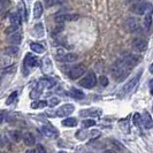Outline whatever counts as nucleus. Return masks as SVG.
Instances as JSON below:
<instances>
[{"mask_svg": "<svg viewBox=\"0 0 153 153\" xmlns=\"http://www.w3.org/2000/svg\"><path fill=\"white\" fill-rule=\"evenodd\" d=\"M111 74H112V76L114 77L115 79H117V81H123V79H126L127 76L129 75V69L127 68L120 60H117V61L112 66V68H111Z\"/></svg>", "mask_w": 153, "mask_h": 153, "instance_id": "obj_1", "label": "nucleus"}, {"mask_svg": "<svg viewBox=\"0 0 153 153\" xmlns=\"http://www.w3.org/2000/svg\"><path fill=\"white\" fill-rule=\"evenodd\" d=\"M152 9V6L151 4L146 2V1H138V2H135L132 4L130 7V10L135 14H138V15H144V14H147L150 13Z\"/></svg>", "mask_w": 153, "mask_h": 153, "instance_id": "obj_2", "label": "nucleus"}, {"mask_svg": "<svg viewBox=\"0 0 153 153\" xmlns=\"http://www.w3.org/2000/svg\"><path fill=\"white\" fill-rule=\"evenodd\" d=\"M140 75H142V71H139L136 76L132 77V79H130L129 82H127L126 84L123 85L122 90H121V96H127L128 93H130L135 89V86L138 84V81L140 78Z\"/></svg>", "mask_w": 153, "mask_h": 153, "instance_id": "obj_3", "label": "nucleus"}, {"mask_svg": "<svg viewBox=\"0 0 153 153\" xmlns=\"http://www.w3.org/2000/svg\"><path fill=\"white\" fill-rule=\"evenodd\" d=\"M119 60H120L127 68L130 70V69L135 68V67L138 65L139 58L136 56V55H134V54H126V55H123L121 59H119Z\"/></svg>", "mask_w": 153, "mask_h": 153, "instance_id": "obj_4", "label": "nucleus"}, {"mask_svg": "<svg viewBox=\"0 0 153 153\" xmlns=\"http://www.w3.org/2000/svg\"><path fill=\"white\" fill-rule=\"evenodd\" d=\"M124 28H126V30L129 31V32H137V31L140 30L142 25H140V23H139V21H138L137 19L129 17L124 22Z\"/></svg>", "mask_w": 153, "mask_h": 153, "instance_id": "obj_5", "label": "nucleus"}, {"mask_svg": "<svg viewBox=\"0 0 153 153\" xmlns=\"http://www.w3.org/2000/svg\"><path fill=\"white\" fill-rule=\"evenodd\" d=\"M97 83V77H96V74L94 73H89L85 77H83L79 82V85L83 86V88H86V89H91L93 88Z\"/></svg>", "mask_w": 153, "mask_h": 153, "instance_id": "obj_6", "label": "nucleus"}, {"mask_svg": "<svg viewBox=\"0 0 153 153\" xmlns=\"http://www.w3.org/2000/svg\"><path fill=\"white\" fill-rule=\"evenodd\" d=\"M56 59L61 62H74L78 59V55L74 53H65L62 50H58V55H56Z\"/></svg>", "mask_w": 153, "mask_h": 153, "instance_id": "obj_7", "label": "nucleus"}, {"mask_svg": "<svg viewBox=\"0 0 153 153\" xmlns=\"http://www.w3.org/2000/svg\"><path fill=\"white\" fill-rule=\"evenodd\" d=\"M85 71H86V68H85L84 65H77L74 68H71L69 70L68 75L70 78L77 79V78H79L81 76H83L85 74Z\"/></svg>", "mask_w": 153, "mask_h": 153, "instance_id": "obj_8", "label": "nucleus"}, {"mask_svg": "<svg viewBox=\"0 0 153 153\" xmlns=\"http://www.w3.org/2000/svg\"><path fill=\"white\" fill-rule=\"evenodd\" d=\"M40 131L45 137L50 138V139H54V138H56L59 136V131L52 126H43L40 128Z\"/></svg>", "mask_w": 153, "mask_h": 153, "instance_id": "obj_9", "label": "nucleus"}, {"mask_svg": "<svg viewBox=\"0 0 153 153\" xmlns=\"http://www.w3.org/2000/svg\"><path fill=\"white\" fill-rule=\"evenodd\" d=\"M79 16L77 14H70V13H59L55 15V22L62 23L66 21H77Z\"/></svg>", "mask_w": 153, "mask_h": 153, "instance_id": "obj_10", "label": "nucleus"}, {"mask_svg": "<svg viewBox=\"0 0 153 153\" xmlns=\"http://www.w3.org/2000/svg\"><path fill=\"white\" fill-rule=\"evenodd\" d=\"M74 109H75V106H74V105H71V104H66V105L61 106L59 109H56V113H55V114L58 115V116H60V117H66V116H68V115L71 114V113L74 112Z\"/></svg>", "mask_w": 153, "mask_h": 153, "instance_id": "obj_11", "label": "nucleus"}, {"mask_svg": "<svg viewBox=\"0 0 153 153\" xmlns=\"http://www.w3.org/2000/svg\"><path fill=\"white\" fill-rule=\"evenodd\" d=\"M140 122L143 123L144 128L145 129H151L153 127V120H152V116L149 112H144L143 115H140Z\"/></svg>", "mask_w": 153, "mask_h": 153, "instance_id": "obj_12", "label": "nucleus"}, {"mask_svg": "<svg viewBox=\"0 0 153 153\" xmlns=\"http://www.w3.org/2000/svg\"><path fill=\"white\" fill-rule=\"evenodd\" d=\"M132 45H134V47L137 51L143 52V51H145L146 48H147V42L142 38H136L132 40Z\"/></svg>", "mask_w": 153, "mask_h": 153, "instance_id": "obj_13", "label": "nucleus"}, {"mask_svg": "<svg viewBox=\"0 0 153 153\" xmlns=\"http://www.w3.org/2000/svg\"><path fill=\"white\" fill-rule=\"evenodd\" d=\"M24 65L28 67H36L38 65V59L36 55L31 53H28L24 58Z\"/></svg>", "mask_w": 153, "mask_h": 153, "instance_id": "obj_14", "label": "nucleus"}, {"mask_svg": "<svg viewBox=\"0 0 153 153\" xmlns=\"http://www.w3.org/2000/svg\"><path fill=\"white\" fill-rule=\"evenodd\" d=\"M42 70L45 74H51L52 73V62H51L48 56H45L42 60Z\"/></svg>", "mask_w": 153, "mask_h": 153, "instance_id": "obj_15", "label": "nucleus"}, {"mask_svg": "<svg viewBox=\"0 0 153 153\" xmlns=\"http://www.w3.org/2000/svg\"><path fill=\"white\" fill-rule=\"evenodd\" d=\"M81 116H100L101 115V111L100 109H96V108H90V109H84V111H81L79 112Z\"/></svg>", "mask_w": 153, "mask_h": 153, "instance_id": "obj_16", "label": "nucleus"}, {"mask_svg": "<svg viewBox=\"0 0 153 153\" xmlns=\"http://www.w3.org/2000/svg\"><path fill=\"white\" fill-rule=\"evenodd\" d=\"M39 84L43 86V89L46 88V89H51L53 88L54 85L56 84L55 79H52V78H48V77H43L40 81H39Z\"/></svg>", "mask_w": 153, "mask_h": 153, "instance_id": "obj_17", "label": "nucleus"}, {"mask_svg": "<svg viewBox=\"0 0 153 153\" xmlns=\"http://www.w3.org/2000/svg\"><path fill=\"white\" fill-rule=\"evenodd\" d=\"M22 139L24 142V144L28 146H32L35 143H36V139H35V136L31 134V132H27L22 136Z\"/></svg>", "mask_w": 153, "mask_h": 153, "instance_id": "obj_18", "label": "nucleus"}, {"mask_svg": "<svg viewBox=\"0 0 153 153\" xmlns=\"http://www.w3.org/2000/svg\"><path fill=\"white\" fill-rule=\"evenodd\" d=\"M21 40H22V35H21V32H15V33H12V35H9V37H8V42L9 43H12V44H20L21 43Z\"/></svg>", "mask_w": 153, "mask_h": 153, "instance_id": "obj_19", "label": "nucleus"}, {"mask_svg": "<svg viewBox=\"0 0 153 153\" xmlns=\"http://www.w3.org/2000/svg\"><path fill=\"white\" fill-rule=\"evenodd\" d=\"M32 35L35 37H43L44 36V28H43V24L42 23H38L33 27L32 29Z\"/></svg>", "mask_w": 153, "mask_h": 153, "instance_id": "obj_20", "label": "nucleus"}, {"mask_svg": "<svg viewBox=\"0 0 153 153\" xmlns=\"http://www.w3.org/2000/svg\"><path fill=\"white\" fill-rule=\"evenodd\" d=\"M43 14V5L40 1H37L35 2V6H33V16L36 19H39Z\"/></svg>", "mask_w": 153, "mask_h": 153, "instance_id": "obj_21", "label": "nucleus"}, {"mask_svg": "<svg viewBox=\"0 0 153 153\" xmlns=\"http://www.w3.org/2000/svg\"><path fill=\"white\" fill-rule=\"evenodd\" d=\"M9 21L13 25H16V27H20L21 25V22H22V19L19 13H13L10 17H9Z\"/></svg>", "mask_w": 153, "mask_h": 153, "instance_id": "obj_22", "label": "nucleus"}, {"mask_svg": "<svg viewBox=\"0 0 153 153\" xmlns=\"http://www.w3.org/2000/svg\"><path fill=\"white\" fill-rule=\"evenodd\" d=\"M70 96L77 100L83 99V98H84V93H83V91L78 90V89H76V88H73V89L70 90Z\"/></svg>", "mask_w": 153, "mask_h": 153, "instance_id": "obj_23", "label": "nucleus"}, {"mask_svg": "<svg viewBox=\"0 0 153 153\" xmlns=\"http://www.w3.org/2000/svg\"><path fill=\"white\" fill-rule=\"evenodd\" d=\"M42 92H43V86L39 84H37V86L31 91V93H30V97L32 98V99H37L39 96L42 94Z\"/></svg>", "mask_w": 153, "mask_h": 153, "instance_id": "obj_24", "label": "nucleus"}, {"mask_svg": "<svg viewBox=\"0 0 153 153\" xmlns=\"http://www.w3.org/2000/svg\"><path fill=\"white\" fill-rule=\"evenodd\" d=\"M144 27H145L146 30H150L151 29V25H152V13H147L145 14V17H144Z\"/></svg>", "mask_w": 153, "mask_h": 153, "instance_id": "obj_25", "label": "nucleus"}, {"mask_svg": "<svg viewBox=\"0 0 153 153\" xmlns=\"http://www.w3.org/2000/svg\"><path fill=\"white\" fill-rule=\"evenodd\" d=\"M30 47H31V50H32L33 52H36V53H44V52H45L44 46L42 45V44H39V43H31Z\"/></svg>", "mask_w": 153, "mask_h": 153, "instance_id": "obj_26", "label": "nucleus"}, {"mask_svg": "<svg viewBox=\"0 0 153 153\" xmlns=\"http://www.w3.org/2000/svg\"><path fill=\"white\" fill-rule=\"evenodd\" d=\"M4 53L6 55H15V54L19 53V47H16V46H7L4 50Z\"/></svg>", "mask_w": 153, "mask_h": 153, "instance_id": "obj_27", "label": "nucleus"}, {"mask_svg": "<svg viewBox=\"0 0 153 153\" xmlns=\"http://www.w3.org/2000/svg\"><path fill=\"white\" fill-rule=\"evenodd\" d=\"M62 126H65V127H75V126H77V120L75 117L65 119V120L62 121Z\"/></svg>", "mask_w": 153, "mask_h": 153, "instance_id": "obj_28", "label": "nucleus"}, {"mask_svg": "<svg viewBox=\"0 0 153 153\" xmlns=\"http://www.w3.org/2000/svg\"><path fill=\"white\" fill-rule=\"evenodd\" d=\"M119 126H120L121 130L126 131V132H128V131H129V128H130V126H129V120H128V119H123V120H120V121H119Z\"/></svg>", "mask_w": 153, "mask_h": 153, "instance_id": "obj_29", "label": "nucleus"}, {"mask_svg": "<svg viewBox=\"0 0 153 153\" xmlns=\"http://www.w3.org/2000/svg\"><path fill=\"white\" fill-rule=\"evenodd\" d=\"M20 12H19V14L21 17H23L24 20H28V14H27V10H25V6H24V2H20Z\"/></svg>", "mask_w": 153, "mask_h": 153, "instance_id": "obj_30", "label": "nucleus"}, {"mask_svg": "<svg viewBox=\"0 0 153 153\" xmlns=\"http://www.w3.org/2000/svg\"><path fill=\"white\" fill-rule=\"evenodd\" d=\"M93 126H96V121L92 120V119H86V120H84V121L82 122V128H84V129L91 128Z\"/></svg>", "mask_w": 153, "mask_h": 153, "instance_id": "obj_31", "label": "nucleus"}, {"mask_svg": "<svg viewBox=\"0 0 153 153\" xmlns=\"http://www.w3.org/2000/svg\"><path fill=\"white\" fill-rule=\"evenodd\" d=\"M46 105H47V102L44 101V100H36V101H33V102L31 104V107L32 108H43V107H45Z\"/></svg>", "mask_w": 153, "mask_h": 153, "instance_id": "obj_32", "label": "nucleus"}, {"mask_svg": "<svg viewBox=\"0 0 153 153\" xmlns=\"http://www.w3.org/2000/svg\"><path fill=\"white\" fill-rule=\"evenodd\" d=\"M88 135H89V132L85 130V129H82V130H79L76 132V138L79 139V140H84V139H86V136H88Z\"/></svg>", "mask_w": 153, "mask_h": 153, "instance_id": "obj_33", "label": "nucleus"}, {"mask_svg": "<svg viewBox=\"0 0 153 153\" xmlns=\"http://www.w3.org/2000/svg\"><path fill=\"white\" fill-rule=\"evenodd\" d=\"M59 102H60V99L58 97H51L47 101V105L50 107H55L56 105H59Z\"/></svg>", "mask_w": 153, "mask_h": 153, "instance_id": "obj_34", "label": "nucleus"}, {"mask_svg": "<svg viewBox=\"0 0 153 153\" xmlns=\"http://www.w3.org/2000/svg\"><path fill=\"white\" fill-rule=\"evenodd\" d=\"M10 136H12V138H13L15 142H20V140L22 139V134L17 130L12 131V132H10Z\"/></svg>", "mask_w": 153, "mask_h": 153, "instance_id": "obj_35", "label": "nucleus"}, {"mask_svg": "<svg viewBox=\"0 0 153 153\" xmlns=\"http://www.w3.org/2000/svg\"><path fill=\"white\" fill-rule=\"evenodd\" d=\"M132 123H134L136 127H139V123H142L140 122V114H139V113H135V114H134Z\"/></svg>", "mask_w": 153, "mask_h": 153, "instance_id": "obj_36", "label": "nucleus"}, {"mask_svg": "<svg viewBox=\"0 0 153 153\" xmlns=\"http://www.w3.org/2000/svg\"><path fill=\"white\" fill-rule=\"evenodd\" d=\"M16 97H17V91L13 92V93H12V94L8 97L7 100H6V105H10V104H12V102L16 99Z\"/></svg>", "mask_w": 153, "mask_h": 153, "instance_id": "obj_37", "label": "nucleus"}, {"mask_svg": "<svg viewBox=\"0 0 153 153\" xmlns=\"http://www.w3.org/2000/svg\"><path fill=\"white\" fill-rule=\"evenodd\" d=\"M99 83L101 86H107L108 85V78L106 76H100L99 77Z\"/></svg>", "mask_w": 153, "mask_h": 153, "instance_id": "obj_38", "label": "nucleus"}, {"mask_svg": "<svg viewBox=\"0 0 153 153\" xmlns=\"http://www.w3.org/2000/svg\"><path fill=\"white\" fill-rule=\"evenodd\" d=\"M19 28L20 27H16V25H12L10 28H8V29H6V33H15V32H17L19 31Z\"/></svg>", "mask_w": 153, "mask_h": 153, "instance_id": "obj_39", "label": "nucleus"}, {"mask_svg": "<svg viewBox=\"0 0 153 153\" xmlns=\"http://www.w3.org/2000/svg\"><path fill=\"white\" fill-rule=\"evenodd\" d=\"M89 135H90L92 138H97L98 136H100V131L99 130H96V129H93V130H91L90 132H89Z\"/></svg>", "mask_w": 153, "mask_h": 153, "instance_id": "obj_40", "label": "nucleus"}, {"mask_svg": "<svg viewBox=\"0 0 153 153\" xmlns=\"http://www.w3.org/2000/svg\"><path fill=\"white\" fill-rule=\"evenodd\" d=\"M37 153H46L45 147L42 145V144H38V145H37Z\"/></svg>", "mask_w": 153, "mask_h": 153, "instance_id": "obj_41", "label": "nucleus"}, {"mask_svg": "<svg viewBox=\"0 0 153 153\" xmlns=\"http://www.w3.org/2000/svg\"><path fill=\"white\" fill-rule=\"evenodd\" d=\"M149 86H150V92H151V94L153 96V79H151V81H150V84H149Z\"/></svg>", "mask_w": 153, "mask_h": 153, "instance_id": "obj_42", "label": "nucleus"}, {"mask_svg": "<svg viewBox=\"0 0 153 153\" xmlns=\"http://www.w3.org/2000/svg\"><path fill=\"white\" fill-rule=\"evenodd\" d=\"M55 4H59L58 1H46V5L47 6H51V5H55Z\"/></svg>", "mask_w": 153, "mask_h": 153, "instance_id": "obj_43", "label": "nucleus"}, {"mask_svg": "<svg viewBox=\"0 0 153 153\" xmlns=\"http://www.w3.org/2000/svg\"><path fill=\"white\" fill-rule=\"evenodd\" d=\"M4 119H5V114L4 113H0V123L4 122Z\"/></svg>", "mask_w": 153, "mask_h": 153, "instance_id": "obj_44", "label": "nucleus"}, {"mask_svg": "<svg viewBox=\"0 0 153 153\" xmlns=\"http://www.w3.org/2000/svg\"><path fill=\"white\" fill-rule=\"evenodd\" d=\"M149 70H150V73H151V74H153V62L151 63V66L149 67Z\"/></svg>", "mask_w": 153, "mask_h": 153, "instance_id": "obj_45", "label": "nucleus"}, {"mask_svg": "<svg viewBox=\"0 0 153 153\" xmlns=\"http://www.w3.org/2000/svg\"><path fill=\"white\" fill-rule=\"evenodd\" d=\"M2 146H4V139L0 136V147H2Z\"/></svg>", "mask_w": 153, "mask_h": 153, "instance_id": "obj_46", "label": "nucleus"}, {"mask_svg": "<svg viewBox=\"0 0 153 153\" xmlns=\"http://www.w3.org/2000/svg\"><path fill=\"white\" fill-rule=\"evenodd\" d=\"M4 5H5V2H4V1H0V12L2 10V6H4Z\"/></svg>", "mask_w": 153, "mask_h": 153, "instance_id": "obj_47", "label": "nucleus"}, {"mask_svg": "<svg viewBox=\"0 0 153 153\" xmlns=\"http://www.w3.org/2000/svg\"><path fill=\"white\" fill-rule=\"evenodd\" d=\"M25 153H36V151L35 150H27Z\"/></svg>", "mask_w": 153, "mask_h": 153, "instance_id": "obj_48", "label": "nucleus"}, {"mask_svg": "<svg viewBox=\"0 0 153 153\" xmlns=\"http://www.w3.org/2000/svg\"><path fill=\"white\" fill-rule=\"evenodd\" d=\"M59 153H67V152H65V151H60Z\"/></svg>", "mask_w": 153, "mask_h": 153, "instance_id": "obj_49", "label": "nucleus"}]
</instances>
